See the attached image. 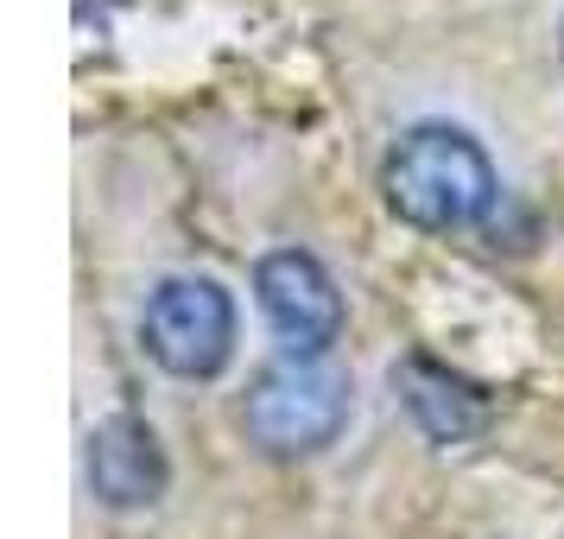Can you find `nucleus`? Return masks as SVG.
<instances>
[{"label":"nucleus","mask_w":564,"mask_h":539,"mask_svg":"<svg viewBox=\"0 0 564 539\" xmlns=\"http://www.w3.org/2000/svg\"><path fill=\"white\" fill-rule=\"evenodd\" d=\"M381 197L387 209L425 235H463L488 223L501 197L495 159L482 140L457 121H412L381 159Z\"/></svg>","instance_id":"1"},{"label":"nucleus","mask_w":564,"mask_h":539,"mask_svg":"<svg viewBox=\"0 0 564 539\" xmlns=\"http://www.w3.org/2000/svg\"><path fill=\"white\" fill-rule=\"evenodd\" d=\"M343 425H349V375L324 356H280L248 381L241 432L267 457H317L343 438Z\"/></svg>","instance_id":"2"},{"label":"nucleus","mask_w":564,"mask_h":539,"mask_svg":"<svg viewBox=\"0 0 564 539\" xmlns=\"http://www.w3.org/2000/svg\"><path fill=\"white\" fill-rule=\"evenodd\" d=\"M140 349L172 381H216L235 362V299L209 273H165L140 305Z\"/></svg>","instance_id":"3"},{"label":"nucleus","mask_w":564,"mask_h":539,"mask_svg":"<svg viewBox=\"0 0 564 539\" xmlns=\"http://www.w3.org/2000/svg\"><path fill=\"white\" fill-rule=\"evenodd\" d=\"M254 305L285 356H330L343 336V292L311 248H267L254 260Z\"/></svg>","instance_id":"4"},{"label":"nucleus","mask_w":564,"mask_h":539,"mask_svg":"<svg viewBox=\"0 0 564 539\" xmlns=\"http://www.w3.org/2000/svg\"><path fill=\"white\" fill-rule=\"evenodd\" d=\"M83 476H89V495L102 508L133 514V508H153L159 495H165L172 463H165V444H159V432L140 412H108L102 425L89 432Z\"/></svg>","instance_id":"5"},{"label":"nucleus","mask_w":564,"mask_h":539,"mask_svg":"<svg viewBox=\"0 0 564 539\" xmlns=\"http://www.w3.org/2000/svg\"><path fill=\"white\" fill-rule=\"evenodd\" d=\"M393 394L406 407L412 432L432 444H469L488 425V394L469 375L444 368L437 356H406L393 362Z\"/></svg>","instance_id":"6"},{"label":"nucleus","mask_w":564,"mask_h":539,"mask_svg":"<svg viewBox=\"0 0 564 539\" xmlns=\"http://www.w3.org/2000/svg\"><path fill=\"white\" fill-rule=\"evenodd\" d=\"M558 57H564V39H558Z\"/></svg>","instance_id":"7"}]
</instances>
